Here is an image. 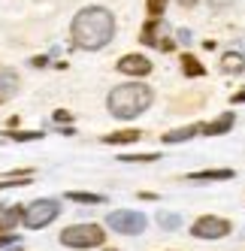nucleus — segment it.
<instances>
[{
  "label": "nucleus",
  "instance_id": "9b49d317",
  "mask_svg": "<svg viewBox=\"0 0 245 251\" xmlns=\"http://www.w3.org/2000/svg\"><path fill=\"white\" fill-rule=\"evenodd\" d=\"M233 170H200V173H191V182H227L233 178Z\"/></svg>",
  "mask_w": 245,
  "mask_h": 251
},
{
  "label": "nucleus",
  "instance_id": "b1692460",
  "mask_svg": "<svg viewBox=\"0 0 245 251\" xmlns=\"http://www.w3.org/2000/svg\"><path fill=\"white\" fill-rule=\"evenodd\" d=\"M55 121H73V115H70L67 109H58V112H55Z\"/></svg>",
  "mask_w": 245,
  "mask_h": 251
},
{
  "label": "nucleus",
  "instance_id": "4468645a",
  "mask_svg": "<svg viewBox=\"0 0 245 251\" xmlns=\"http://www.w3.org/2000/svg\"><path fill=\"white\" fill-rule=\"evenodd\" d=\"M22 215H24V209H22V206L6 209L3 215H0V233H12V230H15V224L22 221Z\"/></svg>",
  "mask_w": 245,
  "mask_h": 251
},
{
  "label": "nucleus",
  "instance_id": "dca6fc26",
  "mask_svg": "<svg viewBox=\"0 0 245 251\" xmlns=\"http://www.w3.org/2000/svg\"><path fill=\"white\" fill-rule=\"evenodd\" d=\"M182 70H185V76H191V79H197V76L206 73V67H203L194 55H182Z\"/></svg>",
  "mask_w": 245,
  "mask_h": 251
},
{
  "label": "nucleus",
  "instance_id": "423d86ee",
  "mask_svg": "<svg viewBox=\"0 0 245 251\" xmlns=\"http://www.w3.org/2000/svg\"><path fill=\"white\" fill-rule=\"evenodd\" d=\"M191 233H194L197 239H221V236H227V233H230V221H227V218H218V215H203V218L194 221Z\"/></svg>",
  "mask_w": 245,
  "mask_h": 251
},
{
  "label": "nucleus",
  "instance_id": "0eeeda50",
  "mask_svg": "<svg viewBox=\"0 0 245 251\" xmlns=\"http://www.w3.org/2000/svg\"><path fill=\"white\" fill-rule=\"evenodd\" d=\"M143 43L161 49V51H172V49H176V46H172V40H170V33H167V25L164 22H148L146 25V33H143Z\"/></svg>",
  "mask_w": 245,
  "mask_h": 251
},
{
  "label": "nucleus",
  "instance_id": "a211bd4d",
  "mask_svg": "<svg viewBox=\"0 0 245 251\" xmlns=\"http://www.w3.org/2000/svg\"><path fill=\"white\" fill-rule=\"evenodd\" d=\"M67 197H70V200H76V203H103L100 194H85V191H70Z\"/></svg>",
  "mask_w": 245,
  "mask_h": 251
},
{
  "label": "nucleus",
  "instance_id": "393cba45",
  "mask_svg": "<svg viewBox=\"0 0 245 251\" xmlns=\"http://www.w3.org/2000/svg\"><path fill=\"white\" fill-rule=\"evenodd\" d=\"M230 100H233V103H245V91H239V94H236V97H230Z\"/></svg>",
  "mask_w": 245,
  "mask_h": 251
},
{
  "label": "nucleus",
  "instance_id": "20e7f679",
  "mask_svg": "<svg viewBox=\"0 0 245 251\" xmlns=\"http://www.w3.org/2000/svg\"><path fill=\"white\" fill-rule=\"evenodd\" d=\"M61 215V203L58 200H33L27 209H24V215H22V221H24V227H30V230H40V227H49L51 221H55Z\"/></svg>",
  "mask_w": 245,
  "mask_h": 251
},
{
  "label": "nucleus",
  "instance_id": "f03ea898",
  "mask_svg": "<svg viewBox=\"0 0 245 251\" xmlns=\"http://www.w3.org/2000/svg\"><path fill=\"white\" fill-rule=\"evenodd\" d=\"M151 100H154V94H151L148 85H143V82H127V85L112 88L106 106H109V112H112L115 118L127 121V118L143 115L148 106H151Z\"/></svg>",
  "mask_w": 245,
  "mask_h": 251
},
{
  "label": "nucleus",
  "instance_id": "5701e85b",
  "mask_svg": "<svg viewBox=\"0 0 245 251\" xmlns=\"http://www.w3.org/2000/svg\"><path fill=\"white\" fill-rule=\"evenodd\" d=\"M230 3H233V0H209V6H212V9H227Z\"/></svg>",
  "mask_w": 245,
  "mask_h": 251
},
{
  "label": "nucleus",
  "instance_id": "7ed1b4c3",
  "mask_svg": "<svg viewBox=\"0 0 245 251\" xmlns=\"http://www.w3.org/2000/svg\"><path fill=\"white\" fill-rule=\"evenodd\" d=\"M103 227L97 224H73V227H67L61 230V242L67 248H97L103 245Z\"/></svg>",
  "mask_w": 245,
  "mask_h": 251
},
{
  "label": "nucleus",
  "instance_id": "f257e3e1",
  "mask_svg": "<svg viewBox=\"0 0 245 251\" xmlns=\"http://www.w3.org/2000/svg\"><path fill=\"white\" fill-rule=\"evenodd\" d=\"M115 37V19L103 6H88L73 19V43L85 51H97L109 46Z\"/></svg>",
  "mask_w": 245,
  "mask_h": 251
},
{
  "label": "nucleus",
  "instance_id": "f8f14e48",
  "mask_svg": "<svg viewBox=\"0 0 245 251\" xmlns=\"http://www.w3.org/2000/svg\"><path fill=\"white\" fill-rule=\"evenodd\" d=\"M200 130H203L200 124H185V127H176V130L164 133V142H167V146H172V142H185V139H191V136H197Z\"/></svg>",
  "mask_w": 245,
  "mask_h": 251
},
{
  "label": "nucleus",
  "instance_id": "f3484780",
  "mask_svg": "<svg viewBox=\"0 0 245 251\" xmlns=\"http://www.w3.org/2000/svg\"><path fill=\"white\" fill-rule=\"evenodd\" d=\"M6 136H9V139H15V142H30V139H43V133H40V130H6Z\"/></svg>",
  "mask_w": 245,
  "mask_h": 251
},
{
  "label": "nucleus",
  "instance_id": "9d476101",
  "mask_svg": "<svg viewBox=\"0 0 245 251\" xmlns=\"http://www.w3.org/2000/svg\"><path fill=\"white\" fill-rule=\"evenodd\" d=\"M233 121H236L233 112H224V115H218L215 121H209L206 127H203V133H206V136H221V133H227V130H233Z\"/></svg>",
  "mask_w": 245,
  "mask_h": 251
},
{
  "label": "nucleus",
  "instance_id": "6ab92c4d",
  "mask_svg": "<svg viewBox=\"0 0 245 251\" xmlns=\"http://www.w3.org/2000/svg\"><path fill=\"white\" fill-rule=\"evenodd\" d=\"M157 154H121V164H154Z\"/></svg>",
  "mask_w": 245,
  "mask_h": 251
},
{
  "label": "nucleus",
  "instance_id": "ddd939ff",
  "mask_svg": "<svg viewBox=\"0 0 245 251\" xmlns=\"http://www.w3.org/2000/svg\"><path fill=\"white\" fill-rule=\"evenodd\" d=\"M221 70L230 73V76H239V73H245V58L239 55V51H227V55L221 58Z\"/></svg>",
  "mask_w": 245,
  "mask_h": 251
},
{
  "label": "nucleus",
  "instance_id": "39448f33",
  "mask_svg": "<svg viewBox=\"0 0 245 251\" xmlns=\"http://www.w3.org/2000/svg\"><path fill=\"white\" fill-rule=\"evenodd\" d=\"M106 224L115 230V233H124V236H139L146 230V215L143 212H133V209H115L106 215Z\"/></svg>",
  "mask_w": 245,
  "mask_h": 251
},
{
  "label": "nucleus",
  "instance_id": "6e6552de",
  "mask_svg": "<svg viewBox=\"0 0 245 251\" xmlns=\"http://www.w3.org/2000/svg\"><path fill=\"white\" fill-rule=\"evenodd\" d=\"M118 73H124V76H136V79H143L151 73V61L146 55H124L118 64H115Z\"/></svg>",
  "mask_w": 245,
  "mask_h": 251
},
{
  "label": "nucleus",
  "instance_id": "4be33fe9",
  "mask_svg": "<svg viewBox=\"0 0 245 251\" xmlns=\"http://www.w3.org/2000/svg\"><path fill=\"white\" fill-rule=\"evenodd\" d=\"M15 242H22L15 233H0V248H9V245H15Z\"/></svg>",
  "mask_w": 245,
  "mask_h": 251
},
{
  "label": "nucleus",
  "instance_id": "412c9836",
  "mask_svg": "<svg viewBox=\"0 0 245 251\" xmlns=\"http://www.w3.org/2000/svg\"><path fill=\"white\" fill-rule=\"evenodd\" d=\"M157 224H161L164 230H176L182 221H179V215H161V218H157Z\"/></svg>",
  "mask_w": 245,
  "mask_h": 251
},
{
  "label": "nucleus",
  "instance_id": "2eb2a0df",
  "mask_svg": "<svg viewBox=\"0 0 245 251\" xmlns=\"http://www.w3.org/2000/svg\"><path fill=\"white\" fill-rule=\"evenodd\" d=\"M139 130H118V133H106L103 136V142L106 146H124V142H139Z\"/></svg>",
  "mask_w": 245,
  "mask_h": 251
},
{
  "label": "nucleus",
  "instance_id": "a878e982",
  "mask_svg": "<svg viewBox=\"0 0 245 251\" xmlns=\"http://www.w3.org/2000/svg\"><path fill=\"white\" fill-rule=\"evenodd\" d=\"M179 3H182L185 9H191V6H194V3H197V0H179Z\"/></svg>",
  "mask_w": 245,
  "mask_h": 251
},
{
  "label": "nucleus",
  "instance_id": "1a4fd4ad",
  "mask_svg": "<svg viewBox=\"0 0 245 251\" xmlns=\"http://www.w3.org/2000/svg\"><path fill=\"white\" fill-rule=\"evenodd\" d=\"M19 91V73L15 70H0V103H6Z\"/></svg>",
  "mask_w": 245,
  "mask_h": 251
},
{
  "label": "nucleus",
  "instance_id": "aec40b11",
  "mask_svg": "<svg viewBox=\"0 0 245 251\" xmlns=\"http://www.w3.org/2000/svg\"><path fill=\"white\" fill-rule=\"evenodd\" d=\"M146 9H148V15H164V9H167V0H146Z\"/></svg>",
  "mask_w": 245,
  "mask_h": 251
}]
</instances>
